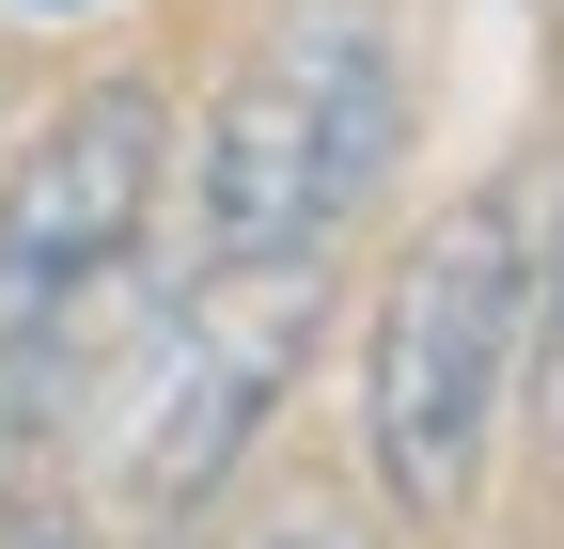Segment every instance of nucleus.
Listing matches in <instances>:
<instances>
[{
  "instance_id": "8",
  "label": "nucleus",
  "mask_w": 564,
  "mask_h": 549,
  "mask_svg": "<svg viewBox=\"0 0 564 549\" xmlns=\"http://www.w3.org/2000/svg\"><path fill=\"white\" fill-rule=\"evenodd\" d=\"M32 17H79V0H32Z\"/></svg>"
},
{
  "instance_id": "6",
  "label": "nucleus",
  "mask_w": 564,
  "mask_h": 549,
  "mask_svg": "<svg viewBox=\"0 0 564 549\" xmlns=\"http://www.w3.org/2000/svg\"><path fill=\"white\" fill-rule=\"evenodd\" d=\"M0 549H79V518L63 503H0Z\"/></svg>"
},
{
  "instance_id": "3",
  "label": "nucleus",
  "mask_w": 564,
  "mask_h": 549,
  "mask_svg": "<svg viewBox=\"0 0 564 549\" xmlns=\"http://www.w3.org/2000/svg\"><path fill=\"white\" fill-rule=\"evenodd\" d=\"M329 330V251H204V283L158 314V346L126 377V424H110V487L188 534L204 503L236 487V455L267 440L299 346Z\"/></svg>"
},
{
  "instance_id": "7",
  "label": "nucleus",
  "mask_w": 564,
  "mask_h": 549,
  "mask_svg": "<svg viewBox=\"0 0 564 549\" xmlns=\"http://www.w3.org/2000/svg\"><path fill=\"white\" fill-rule=\"evenodd\" d=\"M267 549H361V534H345V518H299V534H267Z\"/></svg>"
},
{
  "instance_id": "5",
  "label": "nucleus",
  "mask_w": 564,
  "mask_h": 549,
  "mask_svg": "<svg viewBox=\"0 0 564 549\" xmlns=\"http://www.w3.org/2000/svg\"><path fill=\"white\" fill-rule=\"evenodd\" d=\"M518 377H533V424L564 440V204L533 220V346H518Z\"/></svg>"
},
{
  "instance_id": "1",
  "label": "nucleus",
  "mask_w": 564,
  "mask_h": 549,
  "mask_svg": "<svg viewBox=\"0 0 564 549\" xmlns=\"http://www.w3.org/2000/svg\"><path fill=\"white\" fill-rule=\"evenodd\" d=\"M518 346H533V204L470 189V204H440L408 236L392 299H377V346H361V440H377L392 518H455L470 503L486 424L518 392Z\"/></svg>"
},
{
  "instance_id": "2",
  "label": "nucleus",
  "mask_w": 564,
  "mask_h": 549,
  "mask_svg": "<svg viewBox=\"0 0 564 549\" xmlns=\"http://www.w3.org/2000/svg\"><path fill=\"white\" fill-rule=\"evenodd\" d=\"M408 142V63L361 0H299L204 126V251H329Z\"/></svg>"
},
{
  "instance_id": "9",
  "label": "nucleus",
  "mask_w": 564,
  "mask_h": 549,
  "mask_svg": "<svg viewBox=\"0 0 564 549\" xmlns=\"http://www.w3.org/2000/svg\"><path fill=\"white\" fill-rule=\"evenodd\" d=\"M158 549H173V534H158Z\"/></svg>"
},
{
  "instance_id": "4",
  "label": "nucleus",
  "mask_w": 564,
  "mask_h": 549,
  "mask_svg": "<svg viewBox=\"0 0 564 549\" xmlns=\"http://www.w3.org/2000/svg\"><path fill=\"white\" fill-rule=\"evenodd\" d=\"M158 173H173V110L158 79H79L32 158L0 173V346L47 314H79L110 267L141 251V220H158Z\"/></svg>"
}]
</instances>
